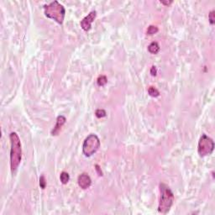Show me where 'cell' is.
<instances>
[{"label": "cell", "instance_id": "cell-1", "mask_svg": "<svg viewBox=\"0 0 215 215\" xmlns=\"http://www.w3.org/2000/svg\"><path fill=\"white\" fill-rule=\"evenodd\" d=\"M9 140L11 143L10 150V168L11 171L15 172L18 169L22 160V146L20 139L15 132H12L9 135Z\"/></svg>", "mask_w": 215, "mask_h": 215}, {"label": "cell", "instance_id": "cell-2", "mask_svg": "<svg viewBox=\"0 0 215 215\" xmlns=\"http://www.w3.org/2000/svg\"><path fill=\"white\" fill-rule=\"evenodd\" d=\"M160 192H161V198L159 202L158 211L161 214H166L170 211L174 202L175 197L171 188L165 183L160 184Z\"/></svg>", "mask_w": 215, "mask_h": 215}, {"label": "cell", "instance_id": "cell-3", "mask_svg": "<svg viewBox=\"0 0 215 215\" xmlns=\"http://www.w3.org/2000/svg\"><path fill=\"white\" fill-rule=\"evenodd\" d=\"M44 11L45 15L47 18H52L60 24H63L66 15V9L65 7L58 1L55 0L49 4H46L44 6Z\"/></svg>", "mask_w": 215, "mask_h": 215}, {"label": "cell", "instance_id": "cell-4", "mask_svg": "<svg viewBox=\"0 0 215 215\" xmlns=\"http://www.w3.org/2000/svg\"><path fill=\"white\" fill-rule=\"evenodd\" d=\"M100 147V140L98 135L94 134L89 135L84 140L82 144V152L85 156H92L94 155Z\"/></svg>", "mask_w": 215, "mask_h": 215}, {"label": "cell", "instance_id": "cell-5", "mask_svg": "<svg viewBox=\"0 0 215 215\" xmlns=\"http://www.w3.org/2000/svg\"><path fill=\"white\" fill-rule=\"evenodd\" d=\"M214 149V140L207 136L206 135H202L199 140L198 146H197V152L201 157H204L212 154Z\"/></svg>", "mask_w": 215, "mask_h": 215}, {"label": "cell", "instance_id": "cell-6", "mask_svg": "<svg viewBox=\"0 0 215 215\" xmlns=\"http://www.w3.org/2000/svg\"><path fill=\"white\" fill-rule=\"evenodd\" d=\"M96 16H97V12L95 10L91 11L89 14L85 18H82V20L81 21L80 24H81L82 29L85 31L90 30L91 27H92V24L94 21V19L96 18Z\"/></svg>", "mask_w": 215, "mask_h": 215}, {"label": "cell", "instance_id": "cell-7", "mask_svg": "<svg viewBox=\"0 0 215 215\" xmlns=\"http://www.w3.org/2000/svg\"><path fill=\"white\" fill-rule=\"evenodd\" d=\"M77 183L78 186L82 188V189H88L89 188L91 184H92V180L89 175L88 173H82L81 175H79L78 178H77Z\"/></svg>", "mask_w": 215, "mask_h": 215}, {"label": "cell", "instance_id": "cell-8", "mask_svg": "<svg viewBox=\"0 0 215 215\" xmlns=\"http://www.w3.org/2000/svg\"><path fill=\"white\" fill-rule=\"evenodd\" d=\"M66 121H67V119L65 116L63 115H59L57 118H56V123H55V125L53 128V129L51 130V135L53 136H56L59 135L61 128L63 127V125L66 124Z\"/></svg>", "mask_w": 215, "mask_h": 215}, {"label": "cell", "instance_id": "cell-9", "mask_svg": "<svg viewBox=\"0 0 215 215\" xmlns=\"http://www.w3.org/2000/svg\"><path fill=\"white\" fill-rule=\"evenodd\" d=\"M148 51L151 54H157L160 51V46L157 42L153 41L148 46Z\"/></svg>", "mask_w": 215, "mask_h": 215}, {"label": "cell", "instance_id": "cell-10", "mask_svg": "<svg viewBox=\"0 0 215 215\" xmlns=\"http://www.w3.org/2000/svg\"><path fill=\"white\" fill-rule=\"evenodd\" d=\"M60 180H61V181L62 184H64V185L67 184L68 181H69V180H70V176H69V174L67 172L62 171L61 173V175H60Z\"/></svg>", "mask_w": 215, "mask_h": 215}, {"label": "cell", "instance_id": "cell-11", "mask_svg": "<svg viewBox=\"0 0 215 215\" xmlns=\"http://www.w3.org/2000/svg\"><path fill=\"white\" fill-rule=\"evenodd\" d=\"M108 82V78L106 76H104V75H101V76H99L98 77V79H97V83H98V86H100V87H103V86H104V85H106V83Z\"/></svg>", "mask_w": 215, "mask_h": 215}, {"label": "cell", "instance_id": "cell-12", "mask_svg": "<svg viewBox=\"0 0 215 215\" xmlns=\"http://www.w3.org/2000/svg\"><path fill=\"white\" fill-rule=\"evenodd\" d=\"M148 93L150 94V96L153 97V98H156L160 96V92L157 88H156L155 87H150L148 89Z\"/></svg>", "mask_w": 215, "mask_h": 215}, {"label": "cell", "instance_id": "cell-13", "mask_svg": "<svg viewBox=\"0 0 215 215\" xmlns=\"http://www.w3.org/2000/svg\"><path fill=\"white\" fill-rule=\"evenodd\" d=\"M159 31V29L157 26L156 25H150L147 29V34L150 35V36H152V35H155L156 34L157 32Z\"/></svg>", "mask_w": 215, "mask_h": 215}, {"label": "cell", "instance_id": "cell-14", "mask_svg": "<svg viewBox=\"0 0 215 215\" xmlns=\"http://www.w3.org/2000/svg\"><path fill=\"white\" fill-rule=\"evenodd\" d=\"M106 114H107V113H106V111H105L104 109H101V108L97 109L96 112H95V115H96V117L98 118V119H101V118L105 117Z\"/></svg>", "mask_w": 215, "mask_h": 215}, {"label": "cell", "instance_id": "cell-15", "mask_svg": "<svg viewBox=\"0 0 215 215\" xmlns=\"http://www.w3.org/2000/svg\"><path fill=\"white\" fill-rule=\"evenodd\" d=\"M40 186L42 189H45L46 187V177L42 175L40 177Z\"/></svg>", "mask_w": 215, "mask_h": 215}, {"label": "cell", "instance_id": "cell-16", "mask_svg": "<svg viewBox=\"0 0 215 215\" xmlns=\"http://www.w3.org/2000/svg\"><path fill=\"white\" fill-rule=\"evenodd\" d=\"M214 10H212L210 11V13L208 14V18H209V22L211 24H214V20H215V14H214Z\"/></svg>", "mask_w": 215, "mask_h": 215}, {"label": "cell", "instance_id": "cell-17", "mask_svg": "<svg viewBox=\"0 0 215 215\" xmlns=\"http://www.w3.org/2000/svg\"><path fill=\"white\" fill-rule=\"evenodd\" d=\"M95 169H96V171H97V172H98V176H103L102 170H101V168H100V166H99L98 165H95Z\"/></svg>", "mask_w": 215, "mask_h": 215}, {"label": "cell", "instance_id": "cell-18", "mask_svg": "<svg viewBox=\"0 0 215 215\" xmlns=\"http://www.w3.org/2000/svg\"><path fill=\"white\" fill-rule=\"evenodd\" d=\"M156 73H157V69H156V67L155 66H153V67L150 68V74H151L152 76H156Z\"/></svg>", "mask_w": 215, "mask_h": 215}, {"label": "cell", "instance_id": "cell-19", "mask_svg": "<svg viewBox=\"0 0 215 215\" xmlns=\"http://www.w3.org/2000/svg\"><path fill=\"white\" fill-rule=\"evenodd\" d=\"M161 3L162 4H165V5H169L172 3V1H161Z\"/></svg>", "mask_w": 215, "mask_h": 215}]
</instances>
